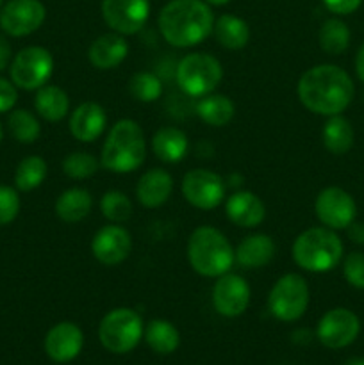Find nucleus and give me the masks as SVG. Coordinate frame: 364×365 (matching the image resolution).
Here are the masks:
<instances>
[{
    "label": "nucleus",
    "instance_id": "f257e3e1",
    "mask_svg": "<svg viewBox=\"0 0 364 365\" xmlns=\"http://www.w3.org/2000/svg\"><path fill=\"white\" fill-rule=\"evenodd\" d=\"M296 95L310 113L334 116L341 114L352 103L355 88L343 68L335 64H318L300 77Z\"/></svg>",
    "mask_w": 364,
    "mask_h": 365
},
{
    "label": "nucleus",
    "instance_id": "f03ea898",
    "mask_svg": "<svg viewBox=\"0 0 364 365\" xmlns=\"http://www.w3.org/2000/svg\"><path fill=\"white\" fill-rule=\"evenodd\" d=\"M164 41L177 48H191L211 36L214 14L203 0H170L157 16Z\"/></svg>",
    "mask_w": 364,
    "mask_h": 365
},
{
    "label": "nucleus",
    "instance_id": "7ed1b4c3",
    "mask_svg": "<svg viewBox=\"0 0 364 365\" xmlns=\"http://www.w3.org/2000/svg\"><path fill=\"white\" fill-rule=\"evenodd\" d=\"M145 157L146 139L138 121L118 120L103 141L100 166L113 173H132L145 163Z\"/></svg>",
    "mask_w": 364,
    "mask_h": 365
},
{
    "label": "nucleus",
    "instance_id": "20e7f679",
    "mask_svg": "<svg viewBox=\"0 0 364 365\" xmlns=\"http://www.w3.org/2000/svg\"><path fill=\"white\" fill-rule=\"evenodd\" d=\"M188 260L191 269L206 278L221 277L236 264L234 248L227 235L209 225L191 232L188 239Z\"/></svg>",
    "mask_w": 364,
    "mask_h": 365
},
{
    "label": "nucleus",
    "instance_id": "39448f33",
    "mask_svg": "<svg viewBox=\"0 0 364 365\" xmlns=\"http://www.w3.org/2000/svg\"><path fill=\"white\" fill-rule=\"evenodd\" d=\"M291 257L303 271L328 273L343 259V242L335 230L330 228H307L293 242Z\"/></svg>",
    "mask_w": 364,
    "mask_h": 365
},
{
    "label": "nucleus",
    "instance_id": "423d86ee",
    "mask_svg": "<svg viewBox=\"0 0 364 365\" xmlns=\"http://www.w3.org/2000/svg\"><path fill=\"white\" fill-rule=\"evenodd\" d=\"M177 84L186 95L206 96L214 93L223 78V66L214 56L206 52H191L177 64Z\"/></svg>",
    "mask_w": 364,
    "mask_h": 365
},
{
    "label": "nucleus",
    "instance_id": "0eeeda50",
    "mask_svg": "<svg viewBox=\"0 0 364 365\" xmlns=\"http://www.w3.org/2000/svg\"><path fill=\"white\" fill-rule=\"evenodd\" d=\"M143 319L136 310L120 307L103 316L98 327V339L103 348L116 355L132 351L143 337Z\"/></svg>",
    "mask_w": 364,
    "mask_h": 365
},
{
    "label": "nucleus",
    "instance_id": "6e6552de",
    "mask_svg": "<svg viewBox=\"0 0 364 365\" xmlns=\"http://www.w3.org/2000/svg\"><path fill=\"white\" fill-rule=\"evenodd\" d=\"M310 291L305 278L298 273H288L278 278L268 294V310L284 323H293L305 314Z\"/></svg>",
    "mask_w": 364,
    "mask_h": 365
},
{
    "label": "nucleus",
    "instance_id": "1a4fd4ad",
    "mask_svg": "<svg viewBox=\"0 0 364 365\" xmlns=\"http://www.w3.org/2000/svg\"><path fill=\"white\" fill-rule=\"evenodd\" d=\"M54 73V57L45 46H25L14 53L9 66V78L18 89L36 91L50 81Z\"/></svg>",
    "mask_w": 364,
    "mask_h": 365
},
{
    "label": "nucleus",
    "instance_id": "9d476101",
    "mask_svg": "<svg viewBox=\"0 0 364 365\" xmlns=\"http://www.w3.org/2000/svg\"><path fill=\"white\" fill-rule=\"evenodd\" d=\"M227 184L223 177L211 170L196 168L182 178V196L189 205L200 210H213L225 202Z\"/></svg>",
    "mask_w": 364,
    "mask_h": 365
},
{
    "label": "nucleus",
    "instance_id": "9b49d317",
    "mask_svg": "<svg viewBox=\"0 0 364 365\" xmlns=\"http://www.w3.org/2000/svg\"><path fill=\"white\" fill-rule=\"evenodd\" d=\"M45 18L41 0H9L0 9V29L11 38H24L38 31Z\"/></svg>",
    "mask_w": 364,
    "mask_h": 365
},
{
    "label": "nucleus",
    "instance_id": "f8f14e48",
    "mask_svg": "<svg viewBox=\"0 0 364 365\" xmlns=\"http://www.w3.org/2000/svg\"><path fill=\"white\" fill-rule=\"evenodd\" d=\"M102 18L113 32L138 34L150 18V0H102Z\"/></svg>",
    "mask_w": 364,
    "mask_h": 365
},
{
    "label": "nucleus",
    "instance_id": "ddd939ff",
    "mask_svg": "<svg viewBox=\"0 0 364 365\" xmlns=\"http://www.w3.org/2000/svg\"><path fill=\"white\" fill-rule=\"evenodd\" d=\"M314 210L323 227L343 230L355 221L357 207L352 196L341 187H325L318 192Z\"/></svg>",
    "mask_w": 364,
    "mask_h": 365
},
{
    "label": "nucleus",
    "instance_id": "4468645a",
    "mask_svg": "<svg viewBox=\"0 0 364 365\" xmlns=\"http://www.w3.org/2000/svg\"><path fill=\"white\" fill-rule=\"evenodd\" d=\"M250 298H252V291H250L248 282L231 271L218 277L213 285V294H211L214 310L223 317H238L245 314L250 305Z\"/></svg>",
    "mask_w": 364,
    "mask_h": 365
},
{
    "label": "nucleus",
    "instance_id": "2eb2a0df",
    "mask_svg": "<svg viewBox=\"0 0 364 365\" xmlns=\"http://www.w3.org/2000/svg\"><path fill=\"white\" fill-rule=\"evenodd\" d=\"M360 331L359 317L348 309H332L318 323V339L330 349H341L352 344Z\"/></svg>",
    "mask_w": 364,
    "mask_h": 365
},
{
    "label": "nucleus",
    "instance_id": "dca6fc26",
    "mask_svg": "<svg viewBox=\"0 0 364 365\" xmlns=\"http://www.w3.org/2000/svg\"><path fill=\"white\" fill-rule=\"evenodd\" d=\"M132 252V237L120 225H103L91 239V253L103 266H118L125 262Z\"/></svg>",
    "mask_w": 364,
    "mask_h": 365
},
{
    "label": "nucleus",
    "instance_id": "f3484780",
    "mask_svg": "<svg viewBox=\"0 0 364 365\" xmlns=\"http://www.w3.org/2000/svg\"><path fill=\"white\" fill-rule=\"evenodd\" d=\"M84 346V334L81 328L70 321L56 324L49 330L45 337V351L54 362H70L79 356Z\"/></svg>",
    "mask_w": 364,
    "mask_h": 365
},
{
    "label": "nucleus",
    "instance_id": "a211bd4d",
    "mask_svg": "<svg viewBox=\"0 0 364 365\" xmlns=\"http://www.w3.org/2000/svg\"><path fill=\"white\" fill-rule=\"evenodd\" d=\"M228 221L241 228H257L266 220V205L252 191H236L225 200Z\"/></svg>",
    "mask_w": 364,
    "mask_h": 365
},
{
    "label": "nucleus",
    "instance_id": "6ab92c4d",
    "mask_svg": "<svg viewBox=\"0 0 364 365\" xmlns=\"http://www.w3.org/2000/svg\"><path fill=\"white\" fill-rule=\"evenodd\" d=\"M71 135L81 143H93L107 127V113L100 103L84 102L75 107L68 121Z\"/></svg>",
    "mask_w": 364,
    "mask_h": 365
},
{
    "label": "nucleus",
    "instance_id": "aec40b11",
    "mask_svg": "<svg viewBox=\"0 0 364 365\" xmlns=\"http://www.w3.org/2000/svg\"><path fill=\"white\" fill-rule=\"evenodd\" d=\"M128 56V43L125 36L118 32H107V34L98 36L95 41L89 45L88 59L93 68L96 70H114L120 66Z\"/></svg>",
    "mask_w": 364,
    "mask_h": 365
},
{
    "label": "nucleus",
    "instance_id": "412c9836",
    "mask_svg": "<svg viewBox=\"0 0 364 365\" xmlns=\"http://www.w3.org/2000/svg\"><path fill=\"white\" fill-rule=\"evenodd\" d=\"M173 191V177L163 168H152L139 177L136 184V198L145 209H157L170 200Z\"/></svg>",
    "mask_w": 364,
    "mask_h": 365
},
{
    "label": "nucleus",
    "instance_id": "4be33fe9",
    "mask_svg": "<svg viewBox=\"0 0 364 365\" xmlns=\"http://www.w3.org/2000/svg\"><path fill=\"white\" fill-rule=\"evenodd\" d=\"M277 253V245L266 234L246 235L234 250L236 264L243 269H259L268 266Z\"/></svg>",
    "mask_w": 364,
    "mask_h": 365
},
{
    "label": "nucleus",
    "instance_id": "5701e85b",
    "mask_svg": "<svg viewBox=\"0 0 364 365\" xmlns=\"http://www.w3.org/2000/svg\"><path fill=\"white\" fill-rule=\"evenodd\" d=\"M153 155L166 164H177L188 155L189 141L184 130L177 127H161L150 141Z\"/></svg>",
    "mask_w": 364,
    "mask_h": 365
},
{
    "label": "nucleus",
    "instance_id": "b1692460",
    "mask_svg": "<svg viewBox=\"0 0 364 365\" xmlns=\"http://www.w3.org/2000/svg\"><path fill=\"white\" fill-rule=\"evenodd\" d=\"M34 110L39 118L50 123L64 120L70 113V98L63 88L54 84H45L36 89Z\"/></svg>",
    "mask_w": 364,
    "mask_h": 365
},
{
    "label": "nucleus",
    "instance_id": "393cba45",
    "mask_svg": "<svg viewBox=\"0 0 364 365\" xmlns=\"http://www.w3.org/2000/svg\"><path fill=\"white\" fill-rule=\"evenodd\" d=\"M93 209V196L84 187H70L61 192L56 200L57 217L64 223H79L86 220Z\"/></svg>",
    "mask_w": 364,
    "mask_h": 365
},
{
    "label": "nucleus",
    "instance_id": "a878e982",
    "mask_svg": "<svg viewBox=\"0 0 364 365\" xmlns=\"http://www.w3.org/2000/svg\"><path fill=\"white\" fill-rule=\"evenodd\" d=\"M213 34L216 41L227 50H241L250 41V27L236 14H221L214 20Z\"/></svg>",
    "mask_w": 364,
    "mask_h": 365
},
{
    "label": "nucleus",
    "instance_id": "bb28decb",
    "mask_svg": "<svg viewBox=\"0 0 364 365\" xmlns=\"http://www.w3.org/2000/svg\"><path fill=\"white\" fill-rule=\"evenodd\" d=\"M196 114L209 127H225L234 118L236 106L227 95L209 93V95L198 98V102H196Z\"/></svg>",
    "mask_w": 364,
    "mask_h": 365
},
{
    "label": "nucleus",
    "instance_id": "cd10ccee",
    "mask_svg": "<svg viewBox=\"0 0 364 365\" xmlns=\"http://www.w3.org/2000/svg\"><path fill=\"white\" fill-rule=\"evenodd\" d=\"M323 146L332 155H345L353 146V128L350 121L341 114L328 116L321 130Z\"/></svg>",
    "mask_w": 364,
    "mask_h": 365
},
{
    "label": "nucleus",
    "instance_id": "c85d7f7f",
    "mask_svg": "<svg viewBox=\"0 0 364 365\" xmlns=\"http://www.w3.org/2000/svg\"><path fill=\"white\" fill-rule=\"evenodd\" d=\"M145 341L159 355H170L181 344V334L177 328L164 319H153L145 328Z\"/></svg>",
    "mask_w": 364,
    "mask_h": 365
},
{
    "label": "nucleus",
    "instance_id": "c756f323",
    "mask_svg": "<svg viewBox=\"0 0 364 365\" xmlns=\"http://www.w3.org/2000/svg\"><path fill=\"white\" fill-rule=\"evenodd\" d=\"M49 166L45 159L39 155H29L18 163L14 170V187L21 192H29L38 189L45 182Z\"/></svg>",
    "mask_w": 364,
    "mask_h": 365
},
{
    "label": "nucleus",
    "instance_id": "7c9ffc66",
    "mask_svg": "<svg viewBox=\"0 0 364 365\" xmlns=\"http://www.w3.org/2000/svg\"><path fill=\"white\" fill-rule=\"evenodd\" d=\"M321 50L328 56H339L345 52L350 45V29L339 18H328L321 24L320 34H318Z\"/></svg>",
    "mask_w": 364,
    "mask_h": 365
},
{
    "label": "nucleus",
    "instance_id": "2f4dec72",
    "mask_svg": "<svg viewBox=\"0 0 364 365\" xmlns=\"http://www.w3.org/2000/svg\"><path fill=\"white\" fill-rule=\"evenodd\" d=\"M7 128L11 135L21 145H32L41 134V125L38 116L27 109H13L7 118Z\"/></svg>",
    "mask_w": 364,
    "mask_h": 365
},
{
    "label": "nucleus",
    "instance_id": "473e14b6",
    "mask_svg": "<svg viewBox=\"0 0 364 365\" xmlns=\"http://www.w3.org/2000/svg\"><path fill=\"white\" fill-rule=\"evenodd\" d=\"M128 93L138 102L152 103L163 95V82L152 71H136L128 81Z\"/></svg>",
    "mask_w": 364,
    "mask_h": 365
},
{
    "label": "nucleus",
    "instance_id": "72a5a7b5",
    "mask_svg": "<svg viewBox=\"0 0 364 365\" xmlns=\"http://www.w3.org/2000/svg\"><path fill=\"white\" fill-rule=\"evenodd\" d=\"M100 210L109 223H125L132 216V202L125 192L111 189L100 198Z\"/></svg>",
    "mask_w": 364,
    "mask_h": 365
},
{
    "label": "nucleus",
    "instance_id": "f704fd0d",
    "mask_svg": "<svg viewBox=\"0 0 364 365\" xmlns=\"http://www.w3.org/2000/svg\"><path fill=\"white\" fill-rule=\"evenodd\" d=\"M100 160L88 152H71L63 159L61 170L68 178L86 180L98 171Z\"/></svg>",
    "mask_w": 364,
    "mask_h": 365
},
{
    "label": "nucleus",
    "instance_id": "c9c22d12",
    "mask_svg": "<svg viewBox=\"0 0 364 365\" xmlns=\"http://www.w3.org/2000/svg\"><path fill=\"white\" fill-rule=\"evenodd\" d=\"M21 200L18 189L11 185H0V227L11 225L20 214Z\"/></svg>",
    "mask_w": 364,
    "mask_h": 365
},
{
    "label": "nucleus",
    "instance_id": "e433bc0d",
    "mask_svg": "<svg viewBox=\"0 0 364 365\" xmlns=\"http://www.w3.org/2000/svg\"><path fill=\"white\" fill-rule=\"evenodd\" d=\"M343 274L352 287L364 289V253H348L343 262Z\"/></svg>",
    "mask_w": 364,
    "mask_h": 365
},
{
    "label": "nucleus",
    "instance_id": "4c0bfd02",
    "mask_svg": "<svg viewBox=\"0 0 364 365\" xmlns=\"http://www.w3.org/2000/svg\"><path fill=\"white\" fill-rule=\"evenodd\" d=\"M18 102V88L11 78L0 77V114L9 113Z\"/></svg>",
    "mask_w": 364,
    "mask_h": 365
},
{
    "label": "nucleus",
    "instance_id": "58836bf2",
    "mask_svg": "<svg viewBox=\"0 0 364 365\" xmlns=\"http://www.w3.org/2000/svg\"><path fill=\"white\" fill-rule=\"evenodd\" d=\"M321 2L330 13L343 16V14H352L353 11L359 9L363 0H321Z\"/></svg>",
    "mask_w": 364,
    "mask_h": 365
},
{
    "label": "nucleus",
    "instance_id": "ea45409f",
    "mask_svg": "<svg viewBox=\"0 0 364 365\" xmlns=\"http://www.w3.org/2000/svg\"><path fill=\"white\" fill-rule=\"evenodd\" d=\"M13 46H11L9 39L6 36L0 34V73L6 70H9L11 61H13Z\"/></svg>",
    "mask_w": 364,
    "mask_h": 365
},
{
    "label": "nucleus",
    "instance_id": "a19ab883",
    "mask_svg": "<svg viewBox=\"0 0 364 365\" xmlns=\"http://www.w3.org/2000/svg\"><path fill=\"white\" fill-rule=\"evenodd\" d=\"M346 230H348L350 239H352L353 242H357V245H364V223H355V221H353Z\"/></svg>",
    "mask_w": 364,
    "mask_h": 365
},
{
    "label": "nucleus",
    "instance_id": "79ce46f5",
    "mask_svg": "<svg viewBox=\"0 0 364 365\" xmlns=\"http://www.w3.org/2000/svg\"><path fill=\"white\" fill-rule=\"evenodd\" d=\"M355 71H357V77L364 82V43L360 45L359 52L355 56Z\"/></svg>",
    "mask_w": 364,
    "mask_h": 365
},
{
    "label": "nucleus",
    "instance_id": "37998d69",
    "mask_svg": "<svg viewBox=\"0 0 364 365\" xmlns=\"http://www.w3.org/2000/svg\"><path fill=\"white\" fill-rule=\"evenodd\" d=\"M203 2H207L209 6H225V4H228L231 0H203Z\"/></svg>",
    "mask_w": 364,
    "mask_h": 365
},
{
    "label": "nucleus",
    "instance_id": "c03bdc74",
    "mask_svg": "<svg viewBox=\"0 0 364 365\" xmlns=\"http://www.w3.org/2000/svg\"><path fill=\"white\" fill-rule=\"evenodd\" d=\"M345 365H364V359H352V360H348Z\"/></svg>",
    "mask_w": 364,
    "mask_h": 365
},
{
    "label": "nucleus",
    "instance_id": "a18cd8bd",
    "mask_svg": "<svg viewBox=\"0 0 364 365\" xmlns=\"http://www.w3.org/2000/svg\"><path fill=\"white\" fill-rule=\"evenodd\" d=\"M2 138H4V130H2V123H0V143H2Z\"/></svg>",
    "mask_w": 364,
    "mask_h": 365
},
{
    "label": "nucleus",
    "instance_id": "49530a36",
    "mask_svg": "<svg viewBox=\"0 0 364 365\" xmlns=\"http://www.w3.org/2000/svg\"><path fill=\"white\" fill-rule=\"evenodd\" d=\"M2 6H4V0H0V9H2Z\"/></svg>",
    "mask_w": 364,
    "mask_h": 365
}]
</instances>
